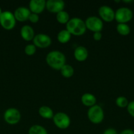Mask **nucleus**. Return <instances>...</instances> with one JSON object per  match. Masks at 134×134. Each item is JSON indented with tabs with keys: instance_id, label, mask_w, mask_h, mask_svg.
<instances>
[{
	"instance_id": "423d86ee",
	"label": "nucleus",
	"mask_w": 134,
	"mask_h": 134,
	"mask_svg": "<svg viewBox=\"0 0 134 134\" xmlns=\"http://www.w3.org/2000/svg\"><path fill=\"white\" fill-rule=\"evenodd\" d=\"M53 121L56 128L60 130H66L70 126L71 123L70 118L65 113L58 112L55 114Z\"/></svg>"
},
{
	"instance_id": "a211bd4d",
	"label": "nucleus",
	"mask_w": 134,
	"mask_h": 134,
	"mask_svg": "<svg viewBox=\"0 0 134 134\" xmlns=\"http://www.w3.org/2000/svg\"><path fill=\"white\" fill-rule=\"evenodd\" d=\"M71 37H72V35L70 34V33L65 29V30H60L58 33L56 37H57V40L59 43L61 44H66L70 41Z\"/></svg>"
},
{
	"instance_id": "6e6552de",
	"label": "nucleus",
	"mask_w": 134,
	"mask_h": 134,
	"mask_svg": "<svg viewBox=\"0 0 134 134\" xmlns=\"http://www.w3.org/2000/svg\"><path fill=\"white\" fill-rule=\"evenodd\" d=\"M5 121L10 125L18 124L21 119V114L17 109L9 108L5 111L3 115Z\"/></svg>"
},
{
	"instance_id": "b1692460",
	"label": "nucleus",
	"mask_w": 134,
	"mask_h": 134,
	"mask_svg": "<svg viewBox=\"0 0 134 134\" xmlns=\"http://www.w3.org/2000/svg\"><path fill=\"white\" fill-rule=\"evenodd\" d=\"M36 47L34 44H28L24 48V53L27 56H31L35 54L36 52Z\"/></svg>"
},
{
	"instance_id": "7ed1b4c3",
	"label": "nucleus",
	"mask_w": 134,
	"mask_h": 134,
	"mask_svg": "<svg viewBox=\"0 0 134 134\" xmlns=\"http://www.w3.org/2000/svg\"><path fill=\"white\" fill-rule=\"evenodd\" d=\"M87 118L93 124H101L105 118V113L102 107L99 105H95L93 107H89L87 111Z\"/></svg>"
},
{
	"instance_id": "a878e982",
	"label": "nucleus",
	"mask_w": 134,
	"mask_h": 134,
	"mask_svg": "<svg viewBox=\"0 0 134 134\" xmlns=\"http://www.w3.org/2000/svg\"><path fill=\"white\" fill-rule=\"evenodd\" d=\"M28 20L30 21L31 23L36 24L39 22V14H35V13H32L30 14V17H29Z\"/></svg>"
},
{
	"instance_id": "4468645a",
	"label": "nucleus",
	"mask_w": 134,
	"mask_h": 134,
	"mask_svg": "<svg viewBox=\"0 0 134 134\" xmlns=\"http://www.w3.org/2000/svg\"><path fill=\"white\" fill-rule=\"evenodd\" d=\"M74 56L75 60L78 62H82L85 61L89 56L88 50L84 46H78L76 47L74 52Z\"/></svg>"
},
{
	"instance_id": "aec40b11",
	"label": "nucleus",
	"mask_w": 134,
	"mask_h": 134,
	"mask_svg": "<svg viewBox=\"0 0 134 134\" xmlns=\"http://www.w3.org/2000/svg\"><path fill=\"white\" fill-rule=\"evenodd\" d=\"M28 134H48L45 128L39 124L32 125L28 130Z\"/></svg>"
},
{
	"instance_id": "412c9836",
	"label": "nucleus",
	"mask_w": 134,
	"mask_h": 134,
	"mask_svg": "<svg viewBox=\"0 0 134 134\" xmlns=\"http://www.w3.org/2000/svg\"><path fill=\"white\" fill-rule=\"evenodd\" d=\"M56 19L59 23L61 24H66L68 21L70 20L69 14L65 10L60 11L56 14Z\"/></svg>"
},
{
	"instance_id": "393cba45",
	"label": "nucleus",
	"mask_w": 134,
	"mask_h": 134,
	"mask_svg": "<svg viewBox=\"0 0 134 134\" xmlns=\"http://www.w3.org/2000/svg\"><path fill=\"white\" fill-rule=\"evenodd\" d=\"M127 111L130 116L134 118V101L129 102L127 106Z\"/></svg>"
},
{
	"instance_id": "6ab92c4d",
	"label": "nucleus",
	"mask_w": 134,
	"mask_h": 134,
	"mask_svg": "<svg viewBox=\"0 0 134 134\" xmlns=\"http://www.w3.org/2000/svg\"><path fill=\"white\" fill-rule=\"evenodd\" d=\"M60 74L64 78H70L72 76L74 75V68L72 65H69V64H66L63 65V68L60 69Z\"/></svg>"
},
{
	"instance_id": "c85d7f7f",
	"label": "nucleus",
	"mask_w": 134,
	"mask_h": 134,
	"mask_svg": "<svg viewBox=\"0 0 134 134\" xmlns=\"http://www.w3.org/2000/svg\"><path fill=\"white\" fill-rule=\"evenodd\" d=\"M120 134H134V131L131 129H125L122 130Z\"/></svg>"
},
{
	"instance_id": "9d476101",
	"label": "nucleus",
	"mask_w": 134,
	"mask_h": 134,
	"mask_svg": "<svg viewBox=\"0 0 134 134\" xmlns=\"http://www.w3.org/2000/svg\"><path fill=\"white\" fill-rule=\"evenodd\" d=\"M99 18L105 22H112L115 19V11L110 7L102 5L98 10Z\"/></svg>"
},
{
	"instance_id": "cd10ccee",
	"label": "nucleus",
	"mask_w": 134,
	"mask_h": 134,
	"mask_svg": "<svg viewBox=\"0 0 134 134\" xmlns=\"http://www.w3.org/2000/svg\"><path fill=\"white\" fill-rule=\"evenodd\" d=\"M102 134H118L117 131L114 128H107V129L105 130L103 132Z\"/></svg>"
},
{
	"instance_id": "5701e85b",
	"label": "nucleus",
	"mask_w": 134,
	"mask_h": 134,
	"mask_svg": "<svg viewBox=\"0 0 134 134\" xmlns=\"http://www.w3.org/2000/svg\"><path fill=\"white\" fill-rule=\"evenodd\" d=\"M116 105L120 108H125L127 107L129 102L127 98L124 96H118L116 99L115 101Z\"/></svg>"
},
{
	"instance_id": "f8f14e48",
	"label": "nucleus",
	"mask_w": 134,
	"mask_h": 134,
	"mask_svg": "<svg viewBox=\"0 0 134 134\" xmlns=\"http://www.w3.org/2000/svg\"><path fill=\"white\" fill-rule=\"evenodd\" d=\"M46 9V1L45 0H31L29 2V9L32 13L39 14Z\"/></svg>"
},
{
	"instance_id": "dca6fc26",
	"label": "nucleus",
	"mask_w": 134,
	"mask_h": 134,
	"mask_svg": "<svg viewBox=\"0 0 134 134\" xmlns=\"http://www.w3.org/2000/svg\"><path fill=\"white\" fill-rule=\"evenodd\" d=\"M81 102L84 106L88 107H91L96 105L97 99L93 94L91 93H85L81 97Z\"/></svg>"
},
{
	"instance_id": "0eeeda50",
	"label": "nucleus",
	"mask_w": 134,
	"mask_h": 134,
	"mask_svg": "<svg viewBox=\"0 0 134 134\" xmlns=\"http://www.w3.org/2000/svg\"><path fill=\"white\" fill-rule=\"evenodd\" d=\"M87 30L95 32H101L103 29V22L98 16H91L86 18L85 20Z\"/></svg>"
},
{
	"instance_id": "f3484780",
	"label": "nucleus",
	"mask_w": 134,
	"mask_h": 134,
	"mask_svg": "<svg viewBox=\"0 0 134 134\" xmlns=\"http://www.w3.org/2000/svg\"><path fill=\"white\" fill-rule=\"evenodd\" d=\"M38 114L41 117L45 119H53L55 115L52 109L47 105L41 106L38 109Z\"/></svg>"
},
{
	"instance_id": "f03ea898",
	"label": "nucleus",
	"mask_w": 134,
	"mask_h": 134,
	"mask_svg": "<svg viewBox=\"0 0 134 134\" xmlns=\"http://www.w3.org/2000/svg\"><path fill=\"white\" fill-rule=\"evenodd\" d=\"M66 30H68L71 35L75 36H81L86 31L85 21L77 17L70 19L68 23L66 24Z\"/></svg>"
},
{
	"instance_id": "c756f323",
	"label": "nucleus",
	"mask_w": 134,
	"mask_h": 134,
	"mask_svg": "<svg viewBox=\"0 0 134 134\" xmlns=\"http://www.w3.org/2000/svg\"><path fill=\"white\" fill-rule=\"evenodd\" d=\"M2 10H1V7H0V15H1V13H2Z\"/></svg>"
},
{
	"instance_id": "1a4fd4ad",
	"label": "nucleus",
	"mask_w": 134,
	"mask_h": 134,
	"mask_svg": "<svg viewBox=\"0 0 134 134\" xmlns=\"http://www.w3.org/2000/svg\"><path fill=\"white\" fill-rule=\"evenodd\" d=\"M33 44L39 48H46L51 46L52 43L51 38L45 34H38L33 39Z\"/></svg>"
},
{
	"instance_id": "ddd939ff",
	"label": "nucleus",
	"mask_w": 134,
	"mask_h": 134,
	"mask_svg": "<svg viewBox=\"0 0 134 134\" xmlns=\"http://www.w3.org/2000/svg\"><path fill=\"white\" fill-rule=\"evenodd\" d=\"M14 16L16 20L20 22H24L28 20L31 12L29 8L25 7H19L14 12Z\"/></svg>"
},
{
	"instance_id": "2eb2a0df",
	"label": "nucleus",
	"mask_w": 134,
	"mask_h": 134,
	"mask_svg": "<svg viewBox=\"0 0 134 134\" xmlns=\"http://www.w3.org/2000/svg\"><path fill=\"white\" fill-rule=\"evenodd\" d=\"M34 30L30 25H24L20 29V36L26 41H32L35 37Z\"/></svg>"
},
{
	"instance_id": "20e7f679",
	"label": "nucleus",
	"mask_w": 134,
	"mask_h": 134,
	"mask_svg": "<svg viewBox=\"0 0 134 134\" xmlns=\"http://www.w3.org/2000/svg\"><path fill=\"white\" fill-rule=\"evenodd\" d=\"M16 20L14 14L9 10L3 11L0 15V25L6 30H11L15 27Z\"/></svg>"
},
{
	"instance_id": "39448f33",
	"label": "nucleus",
	"mask_w": 134,
	"mask_h": 134,
	"mask_svg": "<svg viewBox=\"0 0 134 134\" xmlns=\"http://www.w3.org/2000/svg\"><path fill=\"white\" fill-rule=\"evenodd\" d=\"M133 12L126 7H120L115 11V20L118 24H127L133 18Z\"/></svg>"
},
{
	"instance_id": "f257e3e1",
	"label": "nucleus",
	"mask_w": 134,
	"mask_h": 134,
	"mask_svg": "<svg viewBox=\"0 0 134 134\" xmlns=\"http://www.w3.org/2000/svg\"><path fill=\"white\" fill-rule=\"evenodd\" d=\"M47 65L55 70L60 71L66 64V59L64 54L59 51H50L45 57Z\"/></svg>"
},
{
	"instance_id": "9b49d317",
	"label": "nucleus",
	"mask_w": 134,
	"mask_h": 134,
	"mask_svg": "<svg viewBox=\"0 0 134 134\" xmlns=\"http://www.w3.org/2000/svg\"><path fill=\"white\" fill-rule=\"evenodd\" d=\"M65 3L63 0H47L46 1V9L49 13H59L64 10Z\"/></svg>"
},
{
	"instance_id": "4be33fe9",
	"label": "nucleus",
	"mask_w": 134,
	"mask_h": 134,
	"mask_svg": "<svg viewBox=\"0 0 134 134\" xmlns=\"http://www.w3.org/2000/svg\"><path fill=\"white\" fill-rule=\"evenodd\" d=\"M116 31L120 35L126 36L130 34L131 29L127 24H118L116 26Z\"/></svg>"
},
{
	"instance_id": "bb28decb",
	"label": "nucleus",
	"mask_w": 134,
	"mask_h": 134,
	"mask_svg": "<svg viewBox=\"0 0 134 134\" xmlns=\"http://www.w3.org/2000/svg\"><path fill=\"white\" fill-rule=\"evenodd\" d=\"M102 33L101 32H95L93 34V38L96 41H99L102 39Z\"/></svg>"
}]
</instances>
